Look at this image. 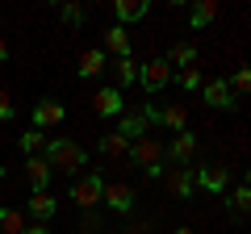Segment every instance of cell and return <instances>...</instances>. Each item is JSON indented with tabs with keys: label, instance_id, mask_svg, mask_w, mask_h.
<instances>
[{
	"label": "cell",
	"instance_id": "6da1fadb",
	"mask_svg": "<svg viewBox=\"0 0 251 234\" xmlns=\"http://www.w3.org/2000/svg\"><path fill=\"white\" fill-rule=\"evenodd\" d=\"M46 163L50 171H63V176H75L80 167H88V151L80 142H67V138H46Z\"/></svg>",
	"mask_w": 251,
	"mask_h": 234
},
{
	"label": "cell",
	"instance_id": "7a4b0ae2",
	"mask_svg": "<svg viewBox=\"0 0 251 234\" xmlns=\"http://www.w3.org/2000/svg\"><path fill=\"white\" fill-rule=\"evenodd\" d=\"M126 159L134 163V167H143V176H151V180H159L163 176V146L155 142L151 134H143V138H134V142H130V155H126Z\"/></svg>",
	"mask_w": 251,
	"mask_h": 234
},
{
	"label": "cell",
	"instance_id": "3957f363",
	"mask_svg": "<svg viewBox=\"0 0 251 234\" xmlns=\"http://www.w3.org/2000/svg\"><path fill=\"white\" fill-rule=\"evenodd\" d=\"M100 192H105L100 171H92V176H80V180L72 184V201H75L80 209H97V205H100Z\"/></svg>",
	"mask_w": 251,
	"mask_h": 234
},
{
	"label": "cell",
	"instance_id": "277c9868",
	"mask_svg": "<svg viewBox=\"0 0 251 234\" xmlns=\"http://www.w3.org/2000/svg\"><path fill=\"white\" fill-rule=\"evenodd\" d=\"M138 84H143L151 96H155V92H163V88L172 84V67H168V59H151V63H143V67H138Z\"/></svg>",
	"mask_w": 251,
	"mask_h": 234
},
{
	"label": "cell",
	"instance_id": "5b68a950",
	"mask_svg": "<svg viewBox=\"0 0 251 234\" xmlns=\"http://www.w3.org/2000/svg\"><path fill=\"white\" fill-rule=\"evenodd\" d=\"M100 201H105L109 209H117V213H130L138 201V192L130 188L126 180H105V192H100Z\"/></svg>",
	"mask_w": 251,
	"mask_h": 234
},
{
	"label": "cell",
	"instance_id": "8992f818",
	"mask_svg": "<svg viewBox=\"0 0 251 234\" xmlns=\"http://www.w3.org/2000/svg\"><path fill=\"white\" fill-rule=\"evenodd\" d=\"M193 151H197V134L184 130V134L172 138V146H163V159H168L172 167H188V163H193Z\"/></svg>",
	"mask_w": 251,
	"mask_h": 234
},
{
	"label": "cell",
	"instance_id": "52a82bcc",
	"mask_svg": "<svg viewBox=\"0 0 251 234\" xmlns=\"http://www.w3.org/2000/svg\"><path fill=\"white\" fill-rule=\"evenodd\" d=\"M193 167H163V188L172 192V197H180V201H188L193 197Z\"/></svg>",
	"mask_w": 251,
	"mask_h": 234
},
{
	"label": "cell",
	"instance_id": "ba28073f",
	"mask_svg": "<svg viewBox=\"0 0 251 234\" xmlns=\"http://www.w3.org/2000/svg\"><path fill=\"white\" fill-rule=\"evenodd\" d=\"M92 113H97V117H122V113H126V96H122L117 88L92 92Z\"/></svg>",
	"mask_w": 251,
	"mask_h": 234
},
{
	"label": "cell",
	"instance_id": "9c48e42d",
	"mask_svg": "<svg viewBox=\"0 0 251 234\" xmlns=\"http://www.w3.org/2000/svg\"><path fill=\"white\" fill-rule=\"evenodd\" d=\"M63 117H67V109L59 100H38L34 105V130H54Z\"/></svg>",
	"mask_w": 251,
	"mask_h": 234
},
{
	"label": "cell",
	"instance_id": "30bf717a",
	"mask_svg": "<svg viewBox=\"0 0 251 234\" xmlns=\"http://www.w3.org/2000/svg\"><path fill=\"white\" fill-rule=\"evenodd\" d=\"M50 176H54V171H50V163H46L42 155H29V159H25V184H29L34 192H46Z\"/></svg>",
	"mask_w": 251,
	"mask_h": 234
},
{
	"label": "cell",
	"instance_id": "8fae6325",
	"mask_svg": "<svg viewBox=\"0 0 251 234\" xmlns=\"http://www.w3.org/2000/svg\"><path fill=\"white\" fill-rule=\"evenodd\" d=\"M201 96H205L209 109H234V105H239V100H234V92L226 88V80H209V84H201Z\"/></svg>",
	"mask_w": 251,
	"mask_h": 234
},
{
	"label": "cell",
	"instance_id": "7c38bea8",
	"mask_svg": "<svg viewBox=\"0 0 251 234\" xmlns=\"http://www.w3.org/2000/svg\"><path fill=\"white\" fill-rule=\"evenodd\" d=\"M193 180H197L205 192H222V188H226V180H230V167H222V163H209V167H201Z\"/></svg>",
	"mask_w": 251,
	"mask_h": 234
},
{
	"label": "cell",
	"instance_id": "4fadbf2b",
	"mask_svg": "<svg viewBox=\"0 0 251 234\" xmlns=\"http://www.w3.org/2000/svg\"><path fill=\"white\" fill-rule=\"evenodd\" d=\"M117 134H122L126 142L143 138V134H147V117H143V109H126V113H122V121H117Z\"/></svg>",
	"mask_w": 251,
	"mask_h": 234
},
{
	"label": "cell",
	"instance_id": "5bb4252c",
	"mask_svg": "<svg viewBox=\"0 0 251 234\" xmlns=\"http://www.w3.org/2000/svg\"><path fill=\"white\" fill-rule=\"evenodd\" d=\"M113 13H117V21H122V29H126L130 21H143L147 13H151V4H147V0H117Z\"/></svg>",
	"mask_w": 251,
	"mask_h": 234
},
{
	"label": "cell",
	"instance_id": "9a60e30c",
	"mask_svg": "<svg viewBox=\"0 0 251 234\" xmlns=\"http://www.w3.org/2000/svg\"><path fill=\"white\" fill-rule=\"evenodd\" d=\"M25 209H29V213H34V222H50V217H54V209H59V205H54V197H50V192H34V197H29L25 201Z\"/></svg>",
	"mask_w": 251,
	"mask_h": 234
},
{
	"label": "cell",
	"instance_id": "2e32d148",
	"mask_svg": "<svg viewBox=\"0 0 251 234\" xmlns=\"http://www.w3.org/2000/svg\"><path fill=\"white\" fill-rule=\"evenodd\" d=\"M100 71H105V50H84L75 75H80V80H92V75H100Z\"/></svg>",
	"mask_w": 251,
	"mask_h": 234
},
{
	"label": "cell",
	"instance_id": "e0dca14e",
	"mask_svg": "<svg viewBox=\"0 0 251 234\" xmlns=\"http://www.w3.org/2000/svg\"><path fill=\"white\" fill-rule=\"evenodd\" d=\"M105 50L117 54V59H130V38H126L122 25H109L105 29Z\"/></svg>",
	"mask_w": 251,
	"mask_h": 234
},
{
	"label": "cell",
	"instance_id": "ac0fdd59",
	"mask_svg": "<svg viewBox=\"0 0 251 234\" xmlns=\"http://www.w3.org/2000/svg\"><path fill=\"white\" fill-rule=\"evenodd\" d=\"M159 126H168V130H176V134H184V130H188L184 105H163V109H159Z\"/></svg>",
	"mask_w": 251,
	"mask_h": 234
},
{
	"label": "cell",
	"instance_id": "d6986e66",
	"mask_svg": "<svg viewBox=\"0 0 251 234\" xmlns=\"http://www.w3.org/2000/svg\"><path fill=\"white\" fill-rule=\"evenodd\" d=\"M214 17H218V0H197V4H193V13H188V25L201 29V25H209Z\"/></svg>",
	"mask_w": 251,
	"mask_h": 234
},
{
	"label": "cell",
	"instance_id": "ffe728a7",
	"mask_svg": "<svg viewBox=\"0 0 251 234\" xmlns=\"http://www.w3.org/2000/svg\"><path fill=\"white\" fill-rule=\"evenodd\" d=\"M168 67H197V46L193 42H176L168 54Z\"/></svg>",
	"mask_w": 251,
	"mask_h": 234
},
{
	"label": "cell",
	"instance_id": "44dd1931",
	"mask_svg": "<svg viewBox=\"0 0 251 234\" xmlns=\"http://www.w3.org/2000/svg\"><path fill=\"white\" fill-rule=\"evenodd\" d=\"M0 234H25V213L0 205Z\"/></svg>",
	"mask_w": 251,
	"mask_h": 234
},
{
	"label": "cell",
	"instance_id": "7402d4cb",
	"mask_svg": "<svg viewBox=\"0 0 251 234\" xmlns=\"http://www.w3.org/2000/svg\"><path fill=\"white\" fill-rule=\"evenodd\" d=\"M100 155H109V159H126V155H130V142H126V138L113 130V134L100 138Z\"/></svg>",
	"mask_w": 251,
	"mask_h": 234
},
{
	"label": "cell",
	"instance_id": "603a6c76",
	"mask_svg": "<svg viewBox=\"0 0 251 234\" xmlns=\"http://www.w3.org/2000/svg\"><path fill=\"white\" fill-rule=\"evenodd\" d=\"M113 71H117V92L130 88V84H138V63H134V59H117Z\"/></svg>",
	"mask_w": 251,
	"mask_h": 234
},
{
	"label": "cell",
	"instance_id": "cb8c5ba5",
	"mask_svg": "<svg viewBox=\"0 0 251 234\" xmlns=\"http://www.w3.org/2000/svg\"><path fill=\"white\" fill-rule=\"evenodd\" d=\"M21 151H25V159L29 155H42L46 151V134L42 130H25V134H21Z\"/></svg>",
	"mask_w": 251,
	"mask_h": 234
},
{
	"label": "cell",
	"instance_id": "d4e9b609",
	"mask_svg": "<svg viewBox=\"0 0 251 234\" xmlns=\"http://www.w3.org/2000/svg\"><path fill=\"white\" fill-rule=\"evenodd\" d=\"M172 80H180V88L197 92L201 88V67H180V71H172Z\"/></svg>",
	"mask_w": 251,
	"mask_h": 234
},
{
	"label": "cell",
	"instance_id": "484cf974",
	"mask_svg": "<svg viewBox=\"0 0 251 234\" xmlns=\"http://www.w3.org/2000/svg\"><path fill=\"white\" fill-rule=\"evenodd\" d=\"M230 209H234V217H247V209H251V188H247V184H239V188H234Z\"/></svg>",
	"mask_w": 251,
	"mask_h": 234
},
{
	"label": "cell",
	"instance_id": "4316f807",
	"mask_svg": "<svg viewBox=\"0 0 251 234\" xmlns=\"http://www.w3.org/2000/svg\"><path fill=\"white\" fill-rule=\"evenodd\" d=\"M226 88L234 92V100H239V96H247V88H251V71H247V67H239V71L230 75V84H226Z\"/></svg>",
	"mask_w": 251,
	"mask_h": 234
},
{
	"label": "cell",
	"instance_id": "83f0119b",
	"mask_svg": "<svg viewBox=\"0 0 251 234\" xmlns=\"http://www.w3.org/2000/svg\"><path fill=\"white\" fill-rule=\"evenodd\" d=\"M105 230V217L97 213V209H84V217H80V234H100Z\"/></svg>",
	"mask_w": 251,
	"mask_h": 234
},
{
	"label": "cell",
	"instance_id": "f1b7e54d",
	"mask_svg": "<svg viewBox=\"0 0 251 234\" xmlns=\"http://www.w3.org/2000/svg\"><path fill=\"white\" fill-rule=\"evenodd\" d=\"M59 17L67 21V25H80V21H84V9H80V4H63V9H59Z\"/></svg>",
	"mask_w": 251,
	"mask_h": 234
},
{
	"label": "cell",
	"instance_id": "f546056e",
	"mask_svg": "<svg viewBox=\"0 0 251 234\" xmlns=\"http://www.w3.org/2000/svg\"><path fill=\"white\" fill-rule=\"evenodd\" d=\"M17 117V109H13V100H9V92L0 88V121H13Z\"/></svg>",
	"mask_w": 251,
	"mask_h": 234
},
{
	"label": "cell",
	"instance_id": "4dcf8cb0",
	"mask_svg": "<svg viewBox=\"0 0 251 234\" xmlns=\"http://www.w3.org/2000/svg\"><path fill=\"white\" fill-rule=\"evenodd\" d=\"M25 234H50V230H46L42 222H34V226H25Z\"/></svg>",
	"mask_w": 251,
	"mask_h": 234
},
{
	"label": "cell",
	"instance_id": "1f68e13d",
	"mask_svg": "<svg viewBox=\"0 0 251 234\" xmlns=\"http://www.w3.org/2000/svg\"><path fill=\"white\" fill-rule=\"evenodd\" d=\"M4 59H9V42H4V38H0V63H4Z\"/></svg>",
	"mask_w": 251,
	"mask_h": 234
},
{
	"label": "cell",
	"instance_id": "d6a6232c",
	"mask_svg": "<svg viewBox=\"0 0 251 234\" xmlns=\"http://www.w3.org/2000/svg\"><path fill=\"white\" fill-rule=\"evenodd\" d=\"M176 234H193V230H188V226H180V230H176Z\"/></svg>",
	"mask_w": 251,
	"mask_h": 234
},
{
	"label": "cell",
	"instance_id": "836d02e7",
	"mask_svg": "<svg viewBox=\"0 0 251 234\" xmlns=\"http://www.w3.org/2000/svg\"><path fill=\"white\" fill-rule=\"evenodd\" d=\"M0 184H4V163H0Z\"/></svg>",
	"mask_w": 251,
	"mask_h": 234
}]
</instances>
